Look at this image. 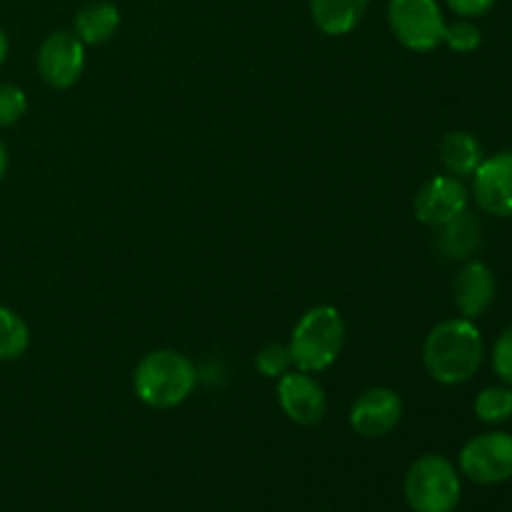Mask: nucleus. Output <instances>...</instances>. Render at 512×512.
I'll return each mask as SVG.
<instances>
[{
  "label": "nucleus",
  "instance_id": "17",
  "mask_svg": "<svg viewBox=\"0 0 512 512\" xmlns=\"http://www.w3.org/2000/svg\"><path fill=\"white\" fill-rule=\"evenodd\" d=\"M30 348V330L15 310L0 305V363L18 360Z\"/></svg>",
  "mask_w": 512,
  "mask_h": 512
},
{
  "label": "nucleus",
  "instance_id": "2",
  "mask_svg": "<svg viewBox=\"0 0 512 512\" xmlns=\"http://www.w3.org/2000/svg\"><path fill=\"white\" fill-rule=\"evenodd\" d=\"M198 385V370L178 350H153L138 363L133 375L135 398L153 410L183 405Z\"/></svg>",
  "mask_w": 512,
  "mask_h": 512
},
{
  "label": "nucleus",
  "instance_id": "23",
  "mask_svg": "<svg viewBox=\"0 0 512 512\" xmlns=\"http://www.w3.org/2000/svg\"><path fill=\"white\" fill-rule=\"evenodd\" d=\"M450 5L453 13H458L460 18H478L485 15L495 5V0H445Z\"/></svg>",
  "mask_w": 512,
  "mask_h": 512
},
{
  "label": "nucleus",
  "instance_id": "4",
  "mask_svg": "<svg viewBox=\"0 0 512 512\" xmlns=\"http://www.w3.org/2000/svg\"><path fill=\"white\" fill-rule=\"evenodd\" d=\"M460 493L458 470L443 455H423L405 475V500L413 512H453Z\"/></svg>",
  "mask_w": 512,
  "mask_h": 512
},
{
  "label": "nucleus",
  "instance_id": "22",
  "mask_svg": "<svg viewBox=\"0 0 512 512\" xmlns=\"http://www.w3.org/2000/svg\"><path fill=\"white\" fill-rule=\"evenodd\" d=\"M493 370L505 385L512 388V325L500 333L493 348Z\"/></svg>",
  "mask_w": 512,
  "mask_h": 512
},
{
  "label": "nucleus",
  "instance_id": "5",
  "mask_svg": "<svg viewBox=\"0 0 512 512\" xmlns=\"http://www.w3.org/2000/svg\"><path fill=\"white\" fill-rule=\"evenodd\" d=\"M388 23L398 43L413 53L440 48L448 28L438 0H390Z\"/></svg>",
  "mask_w": 512,
  "mask_h": 512
},
{
  "label": "nucleus",
  "instance_id": "8",
  "mask_svg": "<svg viewBox=\"0 0 512 512\" xmlns=\"http://www.w3.org/2000/svg\"><path fill=\"white\" fill-rule=\"evenodd\" d=\"M278 405L288 420L310 428V425L323 423L328 415V395L323 385L313 378V373L303 370H288L283 378H278Z\"/></svg>",
  "mask_w": 512,
  "mask_h": 512
},
{
  "label": "nucleus",
  "instance_id": "14",
  "mask_svg": "<svg viewBox=\"0 0 512 512\" xmlns=\"http://www.w3.org/2000/svg\"><path fill=\"white\" fill-rule=\"evenodd\" d=\"M370 0H310V15L320 33L348 35L363 20Z\"/></svg>",
  "mask_w": 512,
  "mask_h": 512
},
{
  "label": "nucleus",
  "instance_id": "12",
  "mask_svg": "<svg viewBox=\"0 0 512 512\" xmlns=\"http://www.w3.org/2000/svg\"><path fill=\"white\" fill-rule=\"evenodd\" d=\"M453 300L460 318L478 320L495 300V275L480 260H470L453 280Z\"/></svg>",
  "mask_w": 512,
  "mask_h": 512
},
{
  "label": "nucleus",
  "instance_id": "24",
  "mask_svg": "<svg viewBox=\"0 0 512 512\" xmlns=\"http://www.w3.org/2000/svg\"><path fill=\"white\" fill-rule=\"evenodd\" d=\"M8 50H10V40L8 35H5V30L0 28V65H3L5 58H8Z\"/></svg>",
  "mask_w": 512,
  "mask_h": 512
},
{
  "label": "nucleus",
  "instance_id": "20",
  "mask_svg": "<svg viewBox=\"0 0 512 512\" xmlns=\"http://www.w3.org/2000/svg\"><path fill=\"white\" fill-rule=\"evenodd\" d=\"M443 43L448 45L450 50H455V53H475V50L480 48V43H483V33H480L478 25L470 23L468 18L455 20V23H448V28H445Z\"/></svg>",
  "mask_w": 512,
  "mask_h": 512
},
{
  "label": "nucleus",
  "instance_id": "10",
  "mask_svg": "<svg viewBox=\"0 0 512 512\" xmlns=\"http://www.w3.org/2000/svg\"><path fill=\"white\" fill-rule=\"evenodd\" d=\"M470 178L480 210L495 218H512V150L485 158Z\"/></svg>",
  "mask_w": 512,
  "mask_h": 512
},
{
  "label": "nucleus",
  "instance_id": "15",
  "mask_svg": "<svg viewBox=\"0 0 512 512\" xmlns=\"http://www.w3.org/2000/svg\"><path fill=\"white\" fill-rule=\"evenodd\" d=\"M440 160H443L448 175H455L460 180L470 178L485 160L483 145L468 130H453L440 143Z\"/></svg>",
  "mask_w": 512,
  "mask_h": 512
},
{
  "label": "nucleus",
  "instance_id": "18",
  "mask_svg": "<svg viewBox=\"0 0 512 512\" xmlns=\"http://www.w3.org/2000/svg\"><path fill=\"white\" fill-rule=\"evenodd\" d=\"M473 408L480 423H488V425L508 423L512 418V388L503 383V385H490V388L480 390Z\"/></svg>",
  "mask_w": 512,
  "mask_h": 512
},
{
  "label": "nucleus",
  "instance_id": "19",
  "mask_svg": "<svg viewBox=\"0 0 512 512\" xmlns=\"http://www.w3.org/2000/svg\"><path fill=\"white\" fill-rule=\"evenodd\" d=\"M255 368H258V373L263 375V378H283V375L293 368V358H290L288 345L268 343L265 348H260L258 358H255Z\"/></svg>",
  "mask_w": 512,
  "mask_h": 512
},
{
  "label": "nucleus",
  "instance_id": "21",
  "mask_svg": "<svg viewBox=\"0 0 512 512\" xmlns=\"http://www.w3.org/2000/svg\"><path fill=\"white\" fill-rule=\"evenodd\" d=\"M28 113V95L18 85L0 83V128H10Z\"/></svg>",
  "mask_w": 512,
  "mask_h": 512
},
{
  "label": "nucleus",
  "instance_id": "11",
  "mask_svg": "<svg viewBox=\"0 0 512 512\" xmlns=\"http://www.w3.org/2000/svg\"><path fill=\"white\" fill-rule=\"evenodd\" d=\"M403 420V398L393 388H368L350 408V428L363 438H383Z\"/></svg>",
  "mask_w": 512,
  "mask_h": 512
},
{
  "label": "nucleus",
  "instance_id": "7",
  "mask_svg": "<svg viewBox=\"0 0 512 512\" xmlns=\"http://www.w3.org/2000/svg\"><path fill=\"white\" fill-rule=\"evenodd\" d=\"M85 70V43L70 30H55L40 43L38 73L50 88L68 90Z\"/></svg>",
  "mask_w": 512,
  "mask_h": 512
},
{
  "label": "nucleus",
  "instance_id": "9",
  "mask_svg": "<svg viewBox=\"0 0 512 512\" xmlns=\"http://www.w3.org/2000/svg\"><path fill=\"white\" fill-rule=\"evenodd\" d=\"M470 193L455 175H435L415 195V218L428 228H440L468 210Z\"/></svg>",
  "mask_w": 512,
  "mask_h": 512
},
{
  "label": "nucleus",
  "instance_id": "25",
  "mask_svg": "<svg viewBox=\"0 0 512 512\" xmlns=\"http://www.w3.org/2000/svg\"><path fill=\"white\" fill-rule=\"evenodd\" d=\"M5 173H8V150H5L3 140H0V180L5 178Z\"/></svg>",
  "mask_w": 512,
  "mask_h": 512
},
{
  "label": "nucleus",
  "instance_id": "3",
  "mask_svg": "<svg viewBox=\"0 0 512 512\" xmlns=\"http://www.w3.org/2000/svg\"><path fill=\"white\" fill-rule=\"evenodd\" d=\"M345 345V320L333 305H315L295 323L290 335V358L295 370L323 373L340 358Z\"/></svg>",
  "mask_w": 512,
  "mask_h": 512
},
{
  "label": "nucleus",
  "instance_id": "1",
  "mask_svg": "<svg viewBox=\"0 0 512 512\" xmlns=\"http://www.w3.org/2000/svg\"><path fill=\"white\" fill-rule=\"evenodd\" d=\"M485 343L478 325L468 318H450L435 325L423 343V365L440 385H463L483 365Z\"/></svg>",
  "mask_w": 512,
  "mask_h": 512
},
{
  "label": "nucleus",
  "instance_id": "13",
  "mask_svg": "<svg viewBox=\"0 0 512 512\" xmlns=\"http://www.w3.org/2000/svg\"><path fill=\"white\" fill-rule=\"evenodd\" d=\"M435 230H438V233H435V248H438V253L448 260H468L470 255L480 248V243H483L480 223L468 213V210Z\"/></svg>",
  "mask_w": 512,
  "mask_h": 512
},
{
  "label": "nucleus",
  "instance_id": "6",
  "mask_svg": "<svg viewBox=\"0 0 512 512\" xmlns=\"http://www.w3.org/2000/svg\"><path fill=\"white\" fill-rule=\"evenodd\" d=\"M460 470L478 485H500L512 478V435L503 430L475 435L460 450Z\"/></svg>",
  "mask_w": 512,
  "mask_h": 512
},
{
  "label": "nucleus",
  "instance_id": "16",
  "mask_svg": "<svg viewBox=\"0 0 512 512\" xmlns=\"http://www.w3.org/2000/svg\"><path fill=\"white\" fill-rule=\"evenodd\" d=\"M120 10L108 0L85 3L75 15V35L85 45H103L118 33Z\"/></svg>",
  "mask_w": 512,
  "mask_h": 512
}]
</instances>
